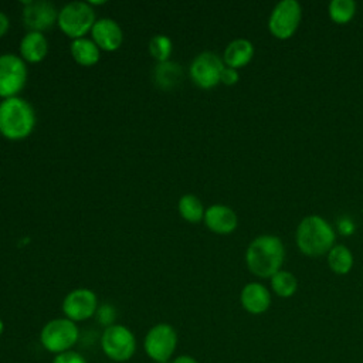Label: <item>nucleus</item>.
Instances as JSON below:
<instances>
[{"instance_id": "obj_13", "label": "nucleus", "mask_w": 363, "mask_h": 363, "mask_svg": "<svg viewBox=\"0 0 363 363\" xmlns=\"http://www.w3.org/2000/svg\"><path fill=\"white\" fill-rule=\"evenodd\" d=\"M92 41L98 45L99 50L112 52L116 51L123 41V33L121 26L108 17L98 18L91 30Z\"/></svg>"}, {"instance_id": "obj_2", "label": "nucleus", "mask_w": 363, "mask_h": 363, "mask_svg": "<svg viewBox=\"0 0 363 363\" xmlns=\"http://www.w3.org/2000/svg\"><path fill=\"white\" fill-rule=\"evenodd\" d=\"M35 126V111L28 101L20 96L0 102V135L9 140H23Z\"/></svg>"}, {"instance_id": "obj_10", "label": "nucleus", "mask_w": 363, "mask_h": 363, "mask_svg": "<svg viewBox=\"0 0 363 363\" xmlns=\"http://www.w3.org/2000/svg\"><path fill=\"white\" fill-rule=\"evenodd\" d=\"M224 67L225 65L220 55L213 51H204L194 57L190 64L189 74L191 81L197 86L203 89H210L220 84V77Z\"/></svg>"}, {"instance_id": "obj_16", "label": "nucleus", "mask_w": 363, "mask_h": 363, "mask_svg": "<svg viewBox=\"0 0 363 363\" xmlns=\"http://www.w3.org/2000/svg\"><path fill=\"white\" fill-rule=\"evenodd\" d=\"M48 54V41L43 33L28 31L20 41V57L24 62L37 64Z\"/></svg>"}, {"instance_id": "obj_11", "label": "nucleus", "mask_w": 363, "mask_h": 363, "mask_svg": "<svg viewBox=\"0 0 363 363\" xmlns=\"http://www.w3.org/2000/svg\"><path fill=\"white\" fill-rule=\"evenodd\" d=\"M98 296L92 289L77 288L69 291L62 299L64 316L72 322H82L92 318L98 311Z\"/></svg>"}, {"instance_id": "obj_6", "label": "nucleus", "mask_w": 363, "mask_h": 363, "mask_svg": "<svg viewBox=\"0 0 363 363\" xmlns=\"http://www.w3.org/2000/svg\"><path fill=\"white\" fill-rule=\"evenodd\" d=\"M136 337L133 332L121 323H113L104 329L101 335V349L104 354L118 363L128 362L136 352Z\"/></svg>"}, {"instance_id": "obj_30", "label": "nucleus", "mask_w": 363, "mask_h": 363, "mask_svg": "<svg viewBox=\"0 0 363 363\" xmlns=\"http://www.w3.org/2000/svg\"><path fill=\"white\" fill-rule=\"evenodd\" d=\"M170 363H199V362L190 354H180V356H176Z\"/></svg>"}, {"instance_id": "obj_5", "label": "nucleus", "mask_w": 363, "mask_h": 363, "mask_svg": "<svg viewBox=\"0 0 363 363\" xmlns=\"http://www.w3.org/2000/svg\"><path fill=\"white\" fill-rule=\"evenodd\" d=\"M95 21V10L85 1H71L58 10L57 24L60 30L72 40L82 38L86 33H91Z\"/></svg>"}, {"instance_id": "obj_27", "label": "nucleus", "mask_w": 363, "mask_h": 363, "mask_svg": "<svg viewBox=\"0 0 363 363\" xmlns=\"http://www.w3.org/2000/svg\"><path fill=\"white\" fill-rule=\"evenodd\" d=\"M240 79L238 71L230 67H224V69L221 71V77H220V82L224 85H234L237 84Z\"/></svg>"}, {"instance_id": "obj_14", "label": "nucleus", "mask_w": 363, "mask_h": 363, "mask_svg": "<svg viewBox=\"0 0 363 363\" xmlns=\"http://www.w3.org/2000/svg\"><path fill=\"white\" fill-rule=\"evenodd\" d=\"M206 227L216 234H230L238 225L237 214L224 204H213L204 211Z\"/></svg>"}, {"instance_id": "obj_24", "label": "nucleus", "mask_w": 363, "mask_h": 363, "mask_svg": "<svg viewBox=\"0 0 363 363\" xmlns=\"http://www.w3.org/2000/svg\"><path fill=\"white\" fill-rule=\"evenodd\" d=\"M172 48L173 47L170 38L163 34H157L149 41V54L153 60L157 61V64L169 61V57L172 55Z\"/></svg>"}, {"instance_id": "obj_12", "label": "nucleus", "mask_w": 363, "mask_h": 363, "mask_svg": "<svg viewBox=\"0 0 363 363\" xmlns=\"http://www.w3.org/2000/svg\"><path fill=\"white\" fill-rule=\"evenodd\" d=\"M58 20V10L55 6L45 0H28L23 9V23L28 31L43 33L50 30Z\"/></svg>"}, {"instance_id": "obj_7", "label": "nucleus", "mask_w": 363, "mask_h": 363, "mask_svg": "<svg viewBox=\"0 0 363 363\" xmlns=\"http://www.w3.org/2000/svg\"><path fill=\"white\" fill-rule=\"evenodd\" d=\"M177 332L170 323H156L145 335L143 349L149 359L156 363L169 362L177 347Z\"/></svg>"}, {"instance_id": "obj_22", "label": "nucleus", "mask_w": 363, "mask_h": 363, "mask_svg": "<svg viewBox=\"0 0 363 363\" xmlns=\"http://www.w3.org/2000/svg\"><path fill=\"white\" fill-rule=\"evenodd\" d=\"M269 279H271L272 291L281 298H291L298 289V279L289 271L279 269Z\"/></svg>"}, {"instance_id": "obj_26", "label": "nucleus", "mask_w": 363, "mask_h": 363, "mask_svg": "<svg viewBox=\"0 0 363 363\" xmlns=\"http://www.w3.org/2000/svg\"><path fill=\"white\" fill-rule=\"evenodd\" d=\"M51 363H86V360L81 353L75 350H69V352L55 354Z\"/></svg>"}, {"instance_id": "obj_31", "label": "nucleus", "mask_w": 363, "mask_h": 363, "mask_svg": "<svg viewBox=\"0 0 363 363\" xmlns=\"http://www.w3.org/2000/svg\"><path fill=\"white\" fill-rule=\"evenodd\" d=\"M3 332H4V322L0 319V336L3 335Z\"/></svg>"}, {"instance_id": "obj_3", "label": "nucleus", "mask_w": 363, "mask_h": 363, "mask_svg": "<svg viewBox=\"0 0 363 363\" xmlns=\"http://www.w3.org/2000/svg\"><path fill=\"white\" fill-rule=\"evenodd\" d=\"M335 238L336 235L332 225L323 217L316 214L303 217L295 233L298 248L308 257L328 254L335 245Z\"/></svg>"}, {"instance_id": "obj_1", "label": "nucleus", "mask_w": 363, "mask_h": 363, "mask_svg": "<svg viewBox=\"0 0 363 363\" xmlns=\"http://www.w3.org/2000/svg\"><path fill=\"white\" fill-rule=\"evenodd\" d=\"M285 258V247L278 235L262 234L255 237L245 251V264L250 272L259 278L277 274Z\"/></svg>"}, {"instance_id": "obj_25", "label": "nucleus", "mask_w": 363, "mask_h": 363, "mask_svg": "<svg viewBox=\"0 0 363 363\" xmlns=\"http://www.w3.org/2000/svg\"><path fill=\"white\" fill-rule=\"evenodd\" d=\"M95 315H96V319L99 320V323L104 325L105 328H108V326L115 323L116 309L112 305H102V306L98 308Z\"/></svg>"}, {"instance_id": "obj_23", "label": "nucleus", "mask_w": 363, "mask_h": 363, "mask_svg": "<svg viewBox=\"0 0 363 363\" xmlns=\"http://www.w3.org/2000/svg\"><path fill=\"white\" fill-rule=\"evenodd\" d=\"M328 13L335 23L346 24L356 13V3L353 0H332L329 3Z\"/></svg>"}, {"instance_id": "obj_29", "label": "nucleus", "mask_w": 363, "mask_h": 363, "mask_svg": "<svg viewBox=\"0 0 363 363\" xmlns=\"http://www.w3.org/2000/svg\"><path fill=\"white\" fill-rule=\"evenodd\" d=\"M9 27H10L9 17L3 11H0V38L9 31Z\"/></svg>"}, {"instance_id": "obj_17", "label": "nucleus", "mask_w": 363, "mask_h": 363, "mask_svg": "<svg viewBox=\"0 0 363 363\" xmlns=\"http://www.w3.org/2000/svg\"><path fill=\"white\" fill-rule=\"evenodd\" d=\"M254 57V45L247 38H235L233 40L224 50L223 62L230 68H241L247 65Z\"/></svg>"}, {"instance_id": "obj_20", "label": "nucleus", "mask_w": 363, "mask_h": 363, "mask_svg": "<svg viewBox=\"0 0 363 363\" xmlns=\"http://www.w3.org/2000/svg\"><path fill=\"white\" fill-rule=\"evenodd\" d=\"M328 265L337 275H346L353 267V254L343 245L336 244L328 252Z\"/></svg>"}, {"instance_id": "obj_19", "label": "nucleus", "mask_w": 363, "mask_h": 363, "mask_svg": "<svg viewBox=\"0 0 363 363\" xmlns=\"http://www.w3.org/2000/svg\"><path fill=\"white\" fill-rule=\"evenodd\" d=\"M69 51L74 61L82 67H92L99 61L101 57V50L98 45L92 41V38L86 37L72 40Z\"/></svg>"}, {"instance_id": "obj_4", "label": "nucleus", "mask_w": 363, "mask_h": 363, "mask_svg": "<svg viewBox=\"0 0 363 363\" xmlns=\"http://www.w3.org/2000/svg\"><path fill=\"white\" fill-rule=\"evenodd\" d=\"M79 339V329L75 322L64 318L48 320L40 332L41 346L54 354L72 350Z\"/></svg>"}, {"instance_id": "obj_15", "label": "nucleus", "mask_w": 363, "mask_h": 363, "mask_svg": "<svg viewBox=\"0 0 363 363\" xmlns=\"http://www.w3.org/2000/svg\"><path fill=\"white\" fill-rule=\"evenodd\" d=\"M242 308L251 315H261L271 306V294L265 285L259 282H248L240 294Z\"/></svg>"}, {"instance_id": "obj_28", "label": "nucleus", "mask_w": 363, "mask_h": 363, "mask_svg": "<svg viewBox=\"0 0 363 363\" xmlns=\"http://www.w3.org/2000/svg\"><path fill=\"white\" fill-rule=\"evenodd\" d=\"M336 225H337L339 233L343 234V235H350V234L354 233V223L349 217H346V216L339 218Z\"/></svg>"}, {"instance_id": "obj_8", "label": "nucleus", "mask_w": 363, "mask_h": 363, "mask_svg": "<svg viewBox=\"0 0 363 363\" xmlns=\"http://www.w3.org/2000/svg\"><path fill=\"white\" fill-rule=\"evenodd\" d=\"M27 65L16 54L0 55V98L18 96L27 84Z\"/></svg>"}, {"instance_id": "obj_21", "label": "nucleus", "mask_w": 363, "mask_h": 363, "mask_svg": "<svg viewBox=\"0 0 363 363\" xmlns=\"http://www.w3.org/2000/svg\"><path fill=\"white\" fill-rule=\"evenodd\" d=\"M177 210L183 220L189 223H199L204 218V207L199 197L194 194H184L177 203Z\"/></svg>"}, {"instance_id": "obj_9", "label": "nucleus", "mask_w": 363, "mask_h": 363, "mask_svg": "<svg viewBox=\"0 0 363 363\" xmlns=\"http://www.w3.org/2000/svg\"><path fill=\"white\" fill-rule=\"evenodd\" d=\"M302 18V9L296 0H281L272 9L268 18L269 33L279 38H291Z\"/></svg>"}, {"instance_id": "obj_18", "label": "nucleus", "mask_w": 363, "mask_h": 363, "mask_svg": "<svg viewBox=\"0 0 363 363\" xmlns=\"http://www.w3.org/2000/svg\"><path fill=\"white\" fill-rule=\"evenodd\" d=\"M182 79H183V68L177 62L164 61V62H159L155 67L153 81L159 88L164 91L174 89L182 82Z\"/></svg>"}]
</instances>
